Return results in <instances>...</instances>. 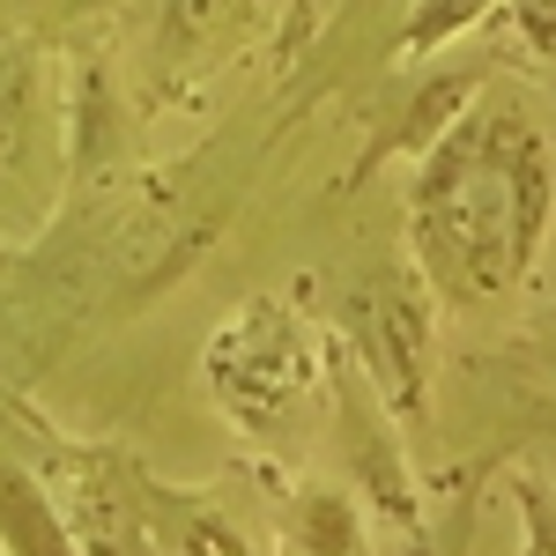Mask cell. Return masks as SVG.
Returning <instances> with one entry per match:
<instances>
[{"label": "cell", "mask_w": 556, "mask_h": 556, "mask_svg": "<svg viewBox=\"0 0 556 556\" xmlns=\"http://www.w3.org/2000/svg\"><path fill=\"white\" fill-rule=\"evenodd\" d=\"M424 267L445 298H497L534 267L549 223V156L519 112H482L438 134L408 193Z\"/></svg>", "instance_id": "cell-1"}, {"label": "cell", "mask_w": 556, "mask_h": 556, "mask_svg": "<svg viewBox=\"0 0 556 556\" xmlns=\"http://www.w3.org/2000/svg\"><path fill=\"white\" fill-rule=\"evenodd\" d=\"M208 379L215 393L238 408V424L267 430L282 401H298V386L312 379V349H304V327L282 312V304H253L245 319H230L208 349Z\"/></svg>", "instance_id": "cell-2"}, {"label": "cell", "mask_w": 556, "mask_h": 556, "mask_svg": "<svg viewBox=\"0 0 556 556\" xmlns=\"http://www.w3.org/2000/svg\"><path fill=\"white\" fill-rule=\"evenodd\" d=\"M134 505H141V534H149L164 556H260L253 527L230 513L223 497L164 490V482H134Z\"/></svg>", "instance_id": "cell-3"}, {"label": "cell", "mask_w": 556, "mask_h": 556, "mask_svg": "<svg viewBox=\"0 0 556 556\" xmlns=\"http://www.w3.org/2000/svg\"><path fill=\"white\" fill-rule=\"evenodd\" d=\"M356 334H364L371 371L393 386V401L424 416V371H408V356H424V304L401 275H379V290L356 298Z\"/></svg>", "instance_id": "cell-4"}, {"label": "cell", "mask_w": 556, "mask_h": 556, "mask_svg": "<svg viewBox=\"0 0 556 556\" xmlns=\"http://www.w3.org/2000/svg\"><path fill=\"white\" fill-rule=\"evenodd\" d=\"M0 549L8 556H83L60 505L23 468H0Z\"/></svg>", "instance_id": "cell-5"}, {"label": "cell", "mask_w": 556, "mask_h": 556, "mask_svg": "<svg viewBox=\"0 0 556 556\" xmlns=\"http://www.w3.org/2000/svg\"><path fill=\"white\" fill-rule=\"evenodd\" d=\"M290 542H298L304 556H364L356 505H349V497H334V490L298 497V513H290Z\"/></svg>", "instance_id": "cell-6"}, {"label": "cell", "mask_w": 556, "mask_h": 556, "mask_svg": "<svg viewBox=\"0 0 556 556\" xmlns=\"http://www.w3.org/2000/svg\"><path fill=\"white\" fill-rule=\"evenodd\" d=\"M497 0H416V15H408V30H401V52H438L445 38H460L475 15H490Z\"/></svg>", "instance_id": "cell-7"}, {"label": "cell", "mask_w": 556, "mask_h": 556, "mask_svg": "<svg viewBox=\"0 0 556 556\" xmlns=\"http://www.w3.org/2000/svg\"><path fill=\"white\" fill-rule=\"evenodd\" d=\"M513 23L542 60H556V0H513Z\"/></svg>", "instance_id": "cell-8"}, {"label": "cell", "mask_w": 556, "mask_h": 556, "mask_svg": "<svg viewBox=\"0 0 556 556\" xmlns=\"http://www.w3.org/2000/svg\"><path fill=\"white\" fill-rule=\"evenodd\" d=\"M527 497V556H556V497L542 490H519Z\"/></svg>", "instance_id": "cell-9"}]
</instances>
